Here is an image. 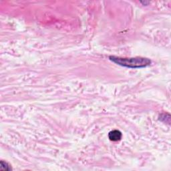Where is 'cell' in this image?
<instances>
[{
  "label": "cell",
  "mask_w": 171,
  "mask_h": 171,
  "mask_svg": "<svg viewBox=\"0 0 171 171\" xmlns=\"http://www.w3.org/2000/svg\"><path fill=\"white\" fill-rule=\"evenodd\" d=\"M108 137L110 140H112V141H118V140H120L122 138V133L119 130H112L109 133Z\"/></svg>",
  "instance_id": "7a4b0ae2"
},
{
  "label": "cell",
  "mask_w": 171,
  "mask_h": 171,
  "mask_svg": "<svg viewBox=\"0 0 171 171\" xmlns=\"http://www.w3.org/2000/svg\"><path fill=\"white\" fill-rule=\"evenodd\" d=\"M1 170H12L11 166L9 164L6 162L4 161H1Z\"/></svg>",
  "instance_id": "3957f363"
},
{
  "label": "cell",
  "mask_w": 171,
  "mask_h": 171,
  "mask_svg": "<svg viewBox=\"0 0 171 171\" xmlns=\"http://www.w3.org/2000/svg\"><path fill=\"white\" fill-rule=\"evenodd\" d=\"M112 62L124 66L127 68H144L148 66L151 64V61L148 58H140V57H137V58H120V57L116 56H110V57Z\"/></svg>",
  "instance_id": "6da1fadb"
}]
</instances>
